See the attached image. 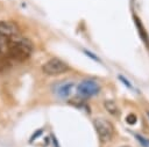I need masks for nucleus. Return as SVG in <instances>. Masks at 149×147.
Here are the masks:
<instances>
[{"label": "nucleus", "mask_w": 149, "mask_h": 147, "mask_svg": "<svg viewBox=\"0 0 149 147\" xmlns=\"http://www.w3.org/2000/svg\"><path fill=\"white\" fill-rule=\"evenodd\" d=\"M31 50H33L31 43L27 38L16 35L9 39L6 51L9 54V57H12L13 59L19 61H24L30 57Z\"/></svg>", "instance_id": "obj_1"}, {"label": "nucleus", "mask_w": 149, "mask_h": 147, "mask_svg": "<svg viewBox=\"0 0 149 147\" xmlns=\"http://www.w3.org/2000/svg\"><path fill=\"white\" fill-rule=\"evenodd\" d=\"M93 124H94V128L99 135V139L102 142H108L112 140V138L114 135V126L108 119L98 117L93 120Z\"/></svg>", "instance_id": "obj_2"}, {"label": "nucleus", "mask_w": 149, "mask_h": 147, "mask_svg": "<svg viewBox=\"0 0 149 147\" xmlns=\"http://www.w3.org/2000/svg\"><path fill=\"white\" fill-rule=\"evenodd\" d=\"M42 71L47 75L55 76V75H61V74L68 72L69 66L65 61H63L58 58H51L42 66Z\"/></svg>", "instance_id": "obj_3"}, {"label": "nucleus", "mask_w": 149, "mask_h": 147, "mask_svg": "<svg viewBox=\"0 0 149 147\" xmlns=\"http://www.w3.org/2000/svg\"><path fill=\"white\" fill-rule=\"evenodd\" d=\"M100 91V84L92 79H85L79 82L77 86V93L79 96L84 98H88L92 96H95Z\"/></svg>", "instance_id": "obj_4"}, {"label": "nucleus", "mask_w": 149, "mask_h": 147, "mask_svg": "<svg viewBox=\"0 0 149 147\" xmlns=\"http://www.w3.org/2000/svg\"><path fill=\"white\" fill-rule=\"evenodd\" d=\"M0 35L7 37V38H12L16 35H19V29L17 25L14 22H9V21H1L0 22Z\"/></svg>", "instance_id": "obj_5"}, {"label": "nucleus", "mask_w": 149, "mask_h": 147, "mask_svg": "<svg viewBox=\"0 0 149 147\" xmlns=\"http://www.w3.org/2000/svg\"><path fill=\"white\" fill-rule=\"evenodd\" d=\"M73 88H74V83L72 81H63L56 86L55 91L61 98H68L72 94Z\"/></svg>", "instance_id": "obj_6"}, {"label": "nucleus", "mask_w": 149, "mask_h": 147, "mask_svg": "<svg viewBox=\"0 0 149 147\" xmlns=\"http://www.w3.org/2000/svg\"><path fill=\"white\" fill-rule=\"evenodd\" d=\"M134 23H135V27H136V29H137V31H139V35H140V38L142 39V42L147 45V47H149V35H148V31H147V29L144 28V25H143V23H142V21L139 19V16H136V15H134Z\"/></svg>", "instance_id": "obj_7"}, {"label": "nucleus", "mask_w": 149, "mask_h": 147, "mask_svg": "<svg viewBox=\"0 0 149 147\" xmlns=\"http://www.w3.org/2000/svg\"><path fill=\"white\" fill-rule=\"evenodd\" d=\"M104 106L106 109V111L108 113H111L112 116L114 117H118L119 113H120V110H119V106L116 105V103L113 101V100H106L104 102Z\"/></svg>", "instance_id": "obj_8"}, {"label": "nucleus", "mask_w": 149, "mask_h": 147, "mask_svg": "<svg viewBox=\"0 0 149 147\" xmlns=\"http://www.w3.org/2000/svg\"><path fill=\"white\" fill-rule=\"evenodd\" d=\"M119 79H120V81H121V82H122L125 86H127L129 89H133V84H132V83H129V81H128V80H127L125 76H122V75H119Z\"/></svg>", "instance_id": "obj_9"}, {"label": "nucleus", "mask_w": 149, "mask_h": 147, "mask_svg": "<svg viewBox=\"0 0 149 147\" xmlns=\"http://www.w3.org/2000/svg\"><path fill=\"white\" fill-rule=\"evenodd\" d=\"M126 122L128 123V124H135L136 123V116L135 115H128L127 116V118H126Z\"/></svg>", "instance_id": "obj_10"}, {"label": "nucleus", "mask_w": 149, "mask_h": 147, "mask_svg": "<svg viewBox=\"0 0 149 147\" xmlns=\"http://www.w3.org/2000/svg\"><path fill=\"white\" fill-rule=\"evenodd\" d=\"M135 137H136V139H137V140H139V141H140V142H141V144H142L144 147H149V141H148V140H146L143 137L137 135V134H136Z\"/></svg>", "instance_id": "obj_11"}, {"label": "nucleus", "mask_w": 149, "mask_h": 147, "mask_svg": "<svg viewBox=\"0 0 149 147\" xmlns=\"http://www.w3.org/2000/svg\"><path fill=\"white\" fill-rule=\"evenodd\" d=\"M84 53H85L86 56H88V57H91V58H92L93 60H95V61H98V63H100V61H101V60H100V59H99V58H98V57H97L95 54H93V53H91V52H90V51H87V50H85V51H84Z\"/></svg>", "instance_id": "obj_12"}, {"label": "nucleus", "mask_w": 149, "mask_h": 147, "mask_svg": "<svg viewBox=\"0 0 149 147\" xmlns=\"http://www.w3.org/2000/svg\"><path fill=\"white\" fill-rule=\"evenodd\" d=\"M120 147H130V146H120Z\"/></svg>", "instance_id": "obj_13"}, {"label": "nucleus", "mask_w": 149, "mask_h": 147, "mask_svg": "<svg viewBox=\"0 0 149 147\" xmlns=\"http://www.w3.org/2000/svg\"><path fill=\"white\" fill-rule=\"evenodd\" d=\"M147 115H148V117H149V111H147Z\"/></svg>", "instance_id": "obj_14"}]
</instances>
